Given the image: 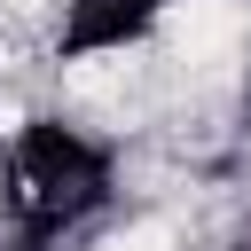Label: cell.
Returning <instances> with one entry per match:
<instances>
[{
    "label": "cell",
    "mask_w": 251,
    "mask_h": 251,
    "mask_svg": "<svg viewBox=\"0 0 251 251\" xmlns=\"http://www.w3.org/2000/svg\"><path fill=\"white\" fill-rule=\"evenodd\" d=\"M110 149L78 118H24L0 141V204L39 243H63L94 212H110Z\"/></svg>",
    "instance_id": "cell-1"
},
{
    "label": "cell",
    "mask_w": 251,
    "mask_h": 251,
    "mask_svg": "<svg viewBox=\"0 0 251 251\" xmlns=\"http://www.w3.org/2000/svg\"><path fill=\"white\" fill-rule=\"evenodd\" d=\"M251 39V16L243 0H165L157 16V47L180 63V71H227Z\"/></svg>",
    "instance_id": "cell-2"
},
{
    "label": "cell",
    "mask_w": 251,
    "mask_h": 251,
    "mask_svg": "<svg viewBox=\"0 0 251 251\" xmlns=\"http://www.w3.org/2000/svg\"><path fill=\"white\" fill-rule=\"evenodd\" d=\"M165 0H63L55 16V47L63 55H126L157 39Z\"/></svg>",
    "instance_id": "cell-3"
}]
</instances>
